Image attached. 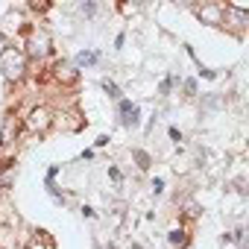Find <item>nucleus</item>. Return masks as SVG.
I'll return each mask as SVG.
<instances>
[{
	"instance_id": "1",
	"label": "nucleus",
	"mask_w": 249,
	"mask_h": 249,
	"mask_svg": "<svg viewBox=\"0 0 249 249\" xmlns=\"http://www.w3.org/2000/svg\"><path fill=\"white\" fill-rule=\"evenodd\" d=\"M0 71H3V76L9 82H18L27 71V56L18 50V47H6L0 50Z\"/></svg>"
},
{
	"instance_id": "2",
	"label": "nucleus",
	"mask_w": 249,
	"mask_h": 249,
	"mask_svg": "<svg viewBox=\"0 0 249 249\" xmlns=\"http://www.w3.org/2000/svg\"><path fill=\"white\" fill-rule=\"evenodd\" d=\"M50 123H53V117H50L47 108H33L30 117H27V129H30V132H44Z\"/></svg>"
},
{
	"instance_id": "3",
	"label": "nucleus",
	"mask_w": 249,
	"mask_h": 249,
	"mask_svg": "<svg viewBox=\"0 0 249 249\" xmlns=\"http://www.w3.org/2000/svg\"><path fill=\"white\" fill-rule=\"evenodd\" d=\"M30 249H56V243H53V237H50L44 229H38V231H33V237H30Z\"/></svg>"
},
{
	"instance_id": "4",
	"label": "nucleus",
	"mask_w": 249,
	"mask_h": 249,
	"mask_svg": "<svg viewBox=\"0 0 249 249\" xmlns=\"http://www.w3.org/2000/svg\"><path fill=\"white\" fill-rule=\"evenodd\" d=\"M120 114H123V123H126V126H135L138 123V106H132L126 100H120Z\"/></svg>"
},
{
	"instance_id": "5",
	"label": "nucleus",
	"mask_w": 249,
	"mask_h": 249,
	"mask_svg": "<svg viewBox=\"0 0 249 249\" xmlns=\"http://www.w3.org/2000/svg\"><path fill=\"white\" fill-rule=\"evenodd\" d=\"M47 50H50V38H47V33L33 36V53H36V56H47Z\"/></svg>"
},
{
	"instance_id": "6",
	"label": "nucleus",
	"mask_w": 249,
	"mask_h": 249,
	"mask_svg": "<svg viewBox=\"0 0 249 249\" xmlns=\"http://www.w3.org/2000/svg\"><path fill=\"white\" fill-rule=\"evenodd\" d=\"M199 18H205L211 24H220V6H202L199 9Z\"/></svg>"
},
{
	"instance_id": "7",
	"label": "nucleus",
	"mask_w": 249,
	"mask_h": 249,
	"mask_svg": "<svg viewBox=\"0 0 249 249\" xmlns=\"http://www.w3.org/2000/svg\"><path fill=\"white\" fill-rule=\"evenodd\" d=\"M170 243H173V246H182V243H185V231H182V229H173V231H170Z\"/></svg>"
},
{
	"instance_id": "8",
	"label": "nucleus",
	"mask_w": 249,
	"mask_h": 249,
	"mask_svg": "<svg viewBox=\"0 0 249 249\" xmlns=\"http://www.w3.org/2000/svg\"><path fill=\"white\" fill-rule=\"evenodd\" d=\"M103 88L108 91V97H114V100L120 97V91H117V85H114V82H108V79H103Z\"/></svg>"
},
{
	"instance_id": "9",
	"label": "nucleus",
	"mask_w": 249,
	"mask_h": 249,
	"mask_svg": "<svg viewBox=\"0 0 249 249\" xmlns=\"http://www.w3.org/2000/svg\"><path fill=\"white\" fill-rule=\"evenodd\" d=\"M170 138H173V141H182V132H179L176 126H170Z\"/></svg>"
},
{
	"instance_id": "10",
	"label": "nucleus",
	"mask_w": 249,
	"mask_h": 249,
	"mask_svg": "<svg viewBox=\"0 0 249 249\" xmlns=\"http://www.w3.org/2000/svg\"><path fill=\"white\" fill-rule=\"evenodd\" d=\"M135 159L141 161V167H147V161H150V159H147V153H135Z\"/></svg>"
},
{
	"instance_id": "11",
	"label": "nucleus",
	"mask_w": 249,
	"mask_h": 249,
	"mask_svg": "<svg viewBox=\"0 0 249 249\" xmlns=\"http://www.w3.org/2000/svg\"><path fill=\"white\" fill-rule=\"evenodd\" d=\"M153 188H156V194H161V191H164V182H161V179H156V182H153Z\"/></svg>"
}]
</instances>
